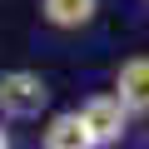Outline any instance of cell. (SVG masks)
Here are the masks:
<instances>
[{
    "label": "cell",
    "instance_id": "obj_1",
    "mask_svg": "<svg viewBox=\"0 0 149 149\" xmlns=\"http://www.w3.org/2000/svg\"><path fill=\"white\" fill-rule=\"evenodd\" d=\"M50 109V80L40 70H0V119L35 124Z\"/></svg>",
    "mask_w": 149,
    "mask_h": 149
},
{
    "label": "cell",
    "instance_id": "obj_3",
    "mask_svg": "<svg viewBox=\"0 0 149 149\" xmlns=\"http://www.w3.org/2000/svg\"><path fill=\"white\" fill-rule=\"evenodd\" d=\"M109 95L129 109V119H149V55H129L114 65Z\"/></svg>",
    "mask_w": 149,
    "mask_h": 149
},
{
    "label": "cell",
    "instance_id": "obj_5",
    "mask_svg": "<svg viewBox=\"0 0 149 149\" xmlns=\"http://www.w3.org/2000/svg\"><path fill=\"white\" fill-rule=\"evenodd\" d=\"M40 149H95L80 124V109H55L40 129Z\"/></svg>",
    "mask_w": 149,
    "mask_h": 149
},
{
    "label": "cell",
    "instance_id": "obj_7",
    "mask_svg": "<svg viewBox=\"0 0 149 149\" xmlns=\"http://www.w3.org/2000/svg\"><path fill=\"white\" fill-rule=\"evenodd\" d=\"M144 5H149V0H144Z\"/></svg>",
    "mask_w": 149,
    "mask_h": 149
},
{
    "label": "cell",
    "instance_id": "obj_2",
    "mask_svg": "<svg viewBox=\"0 0 149 149\" xmlns=\"http://www.w3.org/2000/svg\"><path fill=\"white\" fill-rule=\"evenodd\" d=\"M80 124H85V134H90L95 149H119L134 119H129V109H124L109 90H100V95H90V100L80 104Z\"/></svg>",
    "mask_w": 149,
    "mask_h": 149
},
{
    "label": "cell",
    "instance_id": "obj_6",
    "mask_svg": "<svg viewBox=\"0 0 149 149\" xmlns=\"http://www.w3.org/2000/svg\"><path fill=\"white\" fill-rule=\"evenodd\" d=\"M0 149H15V144H10V129H5V119H0Z\"/></svg>",
    "mask_w": 149,
    "mask_h": 149
},
{
    "label": "cell",
    "instance_id": "obj_4",
    "mask_svg": "<svg viewBox=\"0 0 149 149\" xmlns=\"http://www.w3.org/2000/svg\"><path fill=\"white\" fill-rule=\"evenodd\" d=\"M40 25L55 35H80L100 20V0H35Z\"/></svg>",
    "mask_w": 149,
    "mask_h": 149
}]
</instances>
